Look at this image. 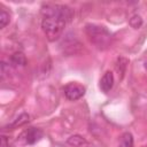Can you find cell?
Here are the masks:
<instances>
[{"label":"cell","instance_id":"9c48e42d","mask_svg":"<svg viewBox=\"0 0 147 147\" xmlns=\"http://www.w3.org/2000/svg\"><path fill=\"white\" fill-rule=\"evenodd\" d=\"M118 147H134V141H133V136L130 132L123 133L119 140V146Z\"/></svg>","mask_w":147,"mask_h":147},{"label":"cell","instance_id":"8992f818","mask_svg":"<svg viewBox=\"0 0 147 147\" xmlns=\"http://www.w3.org/2000/svg\"><path fill=\"white\" fill-rule=\"evenodd\" d=\"M29 118H30V116L26 113H22L15 119H13V122L10 124H8L7 127H10V130H13V129H16L18 126H23L24 124H26L29 122Z\"/></svg>","mask_w":147,"mask_h":147},{"label":"cell","instance_id":"3957f363","mask_svg":"<svg viewBox=\"0 0 147 147\" xmlns=\"http://www.w3.org/2000/svg\"><path fill=\"white\" fill-rule=\"evenodd\" d=\"M85 91H86L85 87L82 84L76 83V82L68 83L63 87L64 96L70 101H76V100H79L80 98H83L85 94Z\"/></svg>","mask_w":147,"mask_h":147},{"label":"cell","instance_id":"7c38bea8","mask_svg":"<svg viewBox=\"0 0 147 147\" xmlns=\"http://www.w3.org/2000/svg\"><path fill=\"white\" fill-rule=\"evenodd\" d=\"M0 147H13V146L9 144V140L7 139V137L2 136V137H1V144H0Z\"/></svg>","mask_w":147,"mask_h":147},{"label":"cell","instance_id":"5b68a950","mask_svg":"<svg viewBox=\"0 0 147 147\" xmlns=\"http://www.w3.org/2000/svg\"><path fill=\"white\" fill-rule=\"evenodd\" d=\"M114 83H115V77H114V74L108 70L103 74V76L101 77L100 79V90L103 92V93H108L113 86H114Z\"/></svg>","mask_w":147,"mask_h":147},{"label":"cell","instance_id":"ba28073f","mask_svg":"<svg viewBox=\"0 0 147 147\" xmlns=\"http://www.w3.org/2000/svg\"><path fill=\"white\" fill-rule=\"evenodd\" d=\"M68 144L72 147H87V145H88L86 139L79 134H75V136H71L70 138H68Z\"/></svg>","mask_w":147,"mask_h":147},{"label":"cell","instance_id":"30bf717a","mask_svg":"<svg viewBox=\"0 0 147 147\" xmlns=\"http://www.w3.org/2000/svg\"><path fill=\"white\" fill-rule=\"evenodd\" d=\"M10 21V15L8 11H6L3 8L0 9V28L3 29Z\"/></svg>","mask_w":147,"mask_h":147},{"label":"cell","instance_id":"6da1fadb","mask_svg":"<svg viewBox=\"0 0 147 147\" xmlns=\"http://www.w3.org/2000/svg\"><path fill=\"white\" fill-rule=\"evenodd\" d=\"M41 29L49 41L57 40L72 17V11L64 5H46L42 7Z\"/></svg>","mask_w":147,"mask_h":147},{"label":"cell","instance_id":"52a82bcc","mask_svg":"<svg viewBox=\"0 0 147 147\" xmlns=\"http://www.w3.org/2000/svg\"><path fill=\"white\" fill-rule=\"evenodd\" d=\"M10 64L13 67H24L26 64V57L23 53L16 52L10 56Z\"/></svg>","mask_w":147,"mask_h":147},{"label":"cell","instance_id":"7a4b0ae2","mask_svg":"<svg viewBox=\"0 0 147 147\" xmlns=\"http://www.w3.org/2000/svg\"><path fill=\"white\" fill-rule=\"evenodd\" d=\"M85 31L90 40L100 49L107 48L111 42V33L105 26L98 24H87Z\"/></svg>","mask_w":147,"mask_h":147},{"label":"cell","instance_id":"277c9868","mask_svg":"<svg viewBox=\"0 0 147 147\" xmlns=\"http://www.w3.org/2000/svg\"><path fill=\"white\" fill-rule=\"evenodd\" d=\"M42 136H44V133H42V131L40 129L30 127L26 131H24L23 139H24V142L25 144H28V145H34L36 142H38L42 138Z\"/></svg>","mask_w":147,"mask_h":147},{"label":"cell","instance_id":"8fae6325","mask_svg":"<svg viewBox=\"0 0 147 147\" xmlns=\"http://www.w3.org/2000/svg\"><path fill=\"white\" fill-rule=\"evenodd\" d=\"M130 25H131L133 29H139V28L142 25V18H141L139 15H133V16L130 18Z\"/></svg>","mask_w":147,"mask_h":147}]
</instances>
